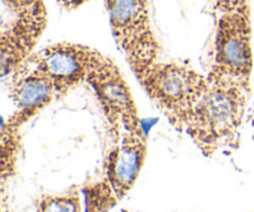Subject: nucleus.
I'll return each mask as SVG.
<instances>
[{
	"mask_svg": "<svg viewBox=\"0 0 254 212\" xmlns=\"http://www.w3.org/2000/svg\"><path fill=\"white\" fill-rule=\"evenodd\" d=\"M146 96L178 132H185L193 108L207 89V74L178 62L151 65L136 77Z\"/></svg>",
	"mask_w": 254,
	"mask_h": 212,
	"instance_id": "7ed1b4c3",
	"label": "nucleus"
},
{
	"mask_svg": "<svg viewBox=\"0 0 254 212\" xmlns=\"http://www.w3.org/2000/svg\"><path fill=\"white\" fill-rule=\"evenodd\" d=\"M86 209L84 212H107L119 203L113 189L106 179L83 188Z\"/></svg>",
	"mask_w": 254,
	"mask_h": 212,
	"instance_id": "9b49d317",
	"label": "nucleus"
},
{
	"mask_svg": "<svg viewBox=\"0 0 254 212\" xmlns=\"http://www.w3.org/2000/svg\"><path fill=\"white\" fill-rule=\"evenodd\" d=\"M98 54V50L83 44L56 42L34 52L25 65L52 82L59 99L82 82H87Z\"/></svg>",
	"mask_w": 254,
	"mask_h": 212,
	"instance_id": "423d86ee",
	"label": "nucleus"
},
{
	"mask_svg": "<svg viewBox=\"0 0 254 212\" xmlns=\"http://www.w3.org/2000/svg\"><path fill=\"white\" fill-rule=\"evenodd\" d=\"M2 16L0 35L1 74H14L34 54L47 25L45 2L19 11H6Z\"/></svg>",
	"mask_w": 254,
	"mask_h": 212,
	"instance_id": "0eeeda50",
	"label": "nucleus"
},
{
	"mask_svg": "<svg viewBox=\"0 0 254 212\" xmlns=\"http://www.w3.org/2000/svg\"><path fill=\"white\" fill-rule=\"evenodd\" d=\"M87 83L98 99L113 141L123 131L143 129L130 87L114 60L99 51Z\"/></svg>",
	"mask_w": 254,
	"mask_h": 212,
	"instance_id": "39448f33",
	"label": "nucleus"
},
{
	"mask_svg": "<svg viewBox=\"0 0 254 212\" xmlns=\"http://www.w3.org/2000/svg\"><path fill=\"white\" fill-rule=\"evenodd\" d=\"M248 96L241 87L210 82L185 129L206 156L240 145Z\"/></svg>",
	"mask_w": 254,
	"mask_h": 212,
	"instance_id": "f257e3e1",
	"label": "nucleus"
},
{
	"mask_svg": "<svg viewBox=\"0 0 254 212\" xmlns=\"http://www.w3.org/2000/svg\"><path fill=\"white\" fill-rule=\"evenodd\" d=\"M21 128L2 122L1 126V179L6 180L7 176H11L15 171L19 153L20 137L19 132Z\"/></svg>",
	"mask_w": 254,
	"mask_h": 212,
	"instance_id": "9d476101",
	"label": "nucleus"
},
{
	"mask_svg": "<svg viewBox=\"0 0 254 212\" xmlns=\"http://www.w3.org/2000/svg\"><path fill=\"white\" fill-rule=\"evenodd\" d=\"M106 9L114 41L131 72L139 77L159 56L149 0H106Z\"/></svg>",
	"mask_w": 254,
	"mask_h": 212,
	"instance_id": "20e7f679",
	"label": "nucleus"
},
{
	"mask_svg": "<svg viewBox=\"0 0 254 212\" xmlns=\"http://www.w3.org/2000/svg\"><path fill=\"white\" fill-rule=\"evenodd\" d=\"M56 1L59 2L62 7H64V9L74 10L81 7L82 5L87 4V2L91 1V0H56Z\"/></svg>",
	"mask_w": 254,
	"mask_h": 212,
	"instance_id": "4468645a",
	"label": "nucleus"
},
{
	"mask_svg": "<svg viewBox=\"0 0 254 212\" xmlns=\"http://www.w3.org/2000/svg\"><path fill=\"white\" fill-rule=\"evenodd\" d=\"M211 64L207 78L212 83L232 84L251 92L253 69L251 6L215 12Z\"/></svg>",
	"mask_w": 254,
	"mask_h": 212,
	"instance_id": "f03ea898",
	"label": "nucleus"
},
{
	"mask_svg": "<svg viewBox=\"0 0 254 212\" xmlns=\"http://www.w3.org/2000/svg\"><path fill=\"white\" fill-rule=\"evenodd\" d=\"M37 212H83L79 191L69 189L61 194L44 195L39 200Z\"/></svg>",
	"mask_w": 254,
	"mask_h": 212,
	"instance_id": "f8f14e48",
	"label": "nucleus"
},
{
	"mask_svg": "<svg viewBox=\"0 0 254 212\" xmlns=\"http://www.w3.org/2000/svg\"><path fill=\"white\" fill-rule=\"evenodd\" d=\"M9 97L14 103L15 112L6 122L17 128H21L57 98L52 82L37 70L25 64L11 74Z\"/></svg>",
	"mask_w": 254,
	"mask_h": 212,
	"instance_id": "1a4fd4ad",
	"label": "nucleus"
},
{
	"mask_svg": "<svg viewBox=\"0 0 254 212\" xmlns=\"http://www.w3.org/2000/svg\"><path fill=\"white\" fill-rule=\"evenodd\" d=\"M113 143L104 160L103 179L108 181L121 201L140 175L148 154V141L143 129H138L123 131L121 138Z\"/></svg>",
	"mask_w": 254,
	"mask_h": 212,
	"instance_id": "6e6552de",
	"label": "nucleus"
},
{
	"mask_svg": "<svg viewBox=\"0 0 254 212\" xmlns=\"http://www.w3.org/2000/svg\"><path fill=\"white\" fill-rule=\"evenodd\" d=\"M44 2V0H2V7L6 11H19Z\"/></svg>",
	"mask_w": 254,
	"mask_h": 212,
	"instance_id": "ddd939ff",
	"label": "nucleus"
}]
</instances>
